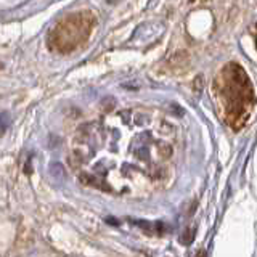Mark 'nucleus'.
<instances>
[{
    "mask_svg": "<svg viewBox=\"0 0 257 257\" xmlns=\"http://www.w3.org/2000/svg\"><path fill=\"white\" fill-rule=\"evenodd\" d=\"M175 127L158 112L125 109L87 124L76 137L74 167L87 185L143 196L171 179Z\"/></svg>",
    "mask_w": 257,
    "mask_h": 257,
    "instance_id": "1",
    "label": "nucleus"
},
{
    "mask_svg": "<svg viewBox=\"0 0 257 257\" xmlns=\"http://www.w3.org/2000/svg\"><path fill=\"white\" fill-rule=\"evenodd\" d=\"M215 98L220 103L223 119L231 128L246 125L254 108V90L246 71L238 63H228L214 82Z\"/></svg>",
    "mask_w": 257,
    "mask_h": 257,
    "instance_id": "2",
    "label": "nucleus"
},
{
    "mask_svg": "<svg viewBox=\"0 0 257 257\" xmlns=\"http://www.w3.org/2000/svg\"><path fill=\"white\" fill-rule=\"evenodd\" d=\"M95 23V16L87 10L64 16L48 34V47L58 53H71L77 50L90 37Z\"/></svg>",
    "mask_w": 257,
    "mask_h": 257,
    "instance_id": "3",
    "label": "nucleus"
},
{
    "mask_svg": "<svg viewBox=\"0 0 257 257\" xmlns=\"http://www.w3.org/2000/svg\"><path fill=\"white\" fill-rule=\"evenodd\" d=\"M198 257H206V252H199V254H198Z\"/></svg>",
    "mask_w": 257,
    "mask_h": 257,
    "instance_id": "4",
    "label": "nucleus"
},
{
    "mask_svg": "<svg viewBox=\"0 0 257 257\" xmlns=\"http://www.w3.org/2000/svg\"><path fill=\"white\" fill-rule=\"evenodd\" d=\"M0 68H2V64H0Z\"/></svg>",
    "mask_w": 257,
    "mask_h": 257,
    "instance_id": "5",
    "label": "nucleus"
}]
</instances>
